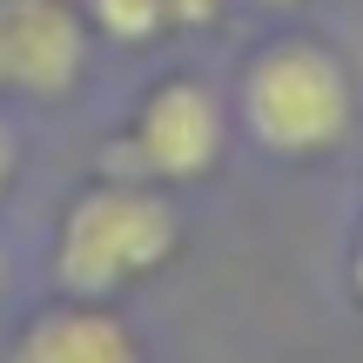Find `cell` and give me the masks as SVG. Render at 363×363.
Here are the masks:
<instances>
[{"label":"cell","mask_w":363,"mask_h":363,"mask_svg":"<svg viewBox=\"0 0 363 363\" xmlns=\"http://www.w3.org/2000/svg\"><path fill=\"white\" fill-rule=\"evenodd\" d=\"M175 249H182V216L169 195L135 175H108L67 202L61 235H54V276L67 296L108 303L115 289L155 276Z\"/></svg>","instance_id":"1"},{"label":"cell","mask_w":363,"mask_h":363,"mask_svg":"<svg viewBox=\"0 0 363 363\" xmlns=\"http://www.w3.org/2000/svg\"><path fill=\"white\" fill-rule=\"evenodd\" d=\"M242 128L283 162H310L350 135V67L316 34H283L242 67Z\"/></svg>","instance_id":"2"},{"label":"cell","mask_w":363,"mask_h":363,"mask_svg":"<svg viewBox=\"0 0 363 363\" xmlns=\"http://www.w3.org/2000/svg\"><path fill=\"white\" fill-rule=\"evenodd\" d=\"M222 142H229V121H222V101L208 94V81L169 74L142 94L128 142H115V169L128 162L155 182H202L222 162Z\"/></svg>","instance_id":"3"},{"label":"cell","mask_w":363,"mask_h":363,"mask_svg":"<svg viewBox=\"0 0 363 363\" xmlns=\"http://www.w3.org/2000/svg\"><path fill=\"white\" fill-rule=\"evenodd\" d=\"M0 61H7V88L61 101L88 67L81 0H0Z\"/></svg>","instance_id":"4"},{"label":"cell","mask_w":363,"mask_h":363,"mask_svg":"<svg viewBox=\"0 0 363 363\" xmlns=\"http://www.w3.org/2000/svg\"><path fill=\"white\" fill-rule=\"evenodd\" d=\"M7 363H148L135 330L121 323L101 303H61V310H40L34 323L13 337Z\"/></svg>","instance_id":"5"},{"label":"cell","mask_w":363,"mask_h":363,"mask_svg":"<svg viewBox=\"0 0 363 363\" xmlns=\"http://www.w3.org/2000/svg\"><path fill=\"white\" fill-rule=\"evenodd\" d=\"M222 0H81L94 34L108 40H155L162 27H189V21H216Z\"/></svg>","instance_id":"6"},{"label":"cell","mask_w":363,"mask_h":363,"mask_svg":"<svg viewBox=\"0 0 363 363\" xmlns=\"http://www.w3.org/2000/svg\"><path fill=\"white\" fill-rule=\"evenodd\" d=\"M13 169H21V142H13L7 115H0V202H7V189H13Z\"/></svg>","instance_id":"7"},{"label":"cell","mask_w":363,"mask_h":363,"mask_svg":"<svg viewBox=\"0 0 363 363\" xmlns=\"http://www.w3.org/2000/svg\"><path fill=\"white\" fill-rule=\"evenodd\" d=\"M350 269H357V296H363V235H357V262H350Z\"/></svg>","instance_id":"8"},{"label":"cell","mask_w":363,"mask_h":363,"mask_svg":"<svg viewBox=\"0 0 363 363\" xmlns=\"http://www.w3.org/2000/svg\"><path fill=\"white\" fill-rule=\"evenodd\" d=\"M0 289H7V262H0Z\"/></svg>","instance_id":"9"},{"label":"cell","mask_w":363,"mask_h":363,"mask_svg":"<svg viewBox=\"0 0 363 363\" xmlns=\"http://www.w3.org/2000/svg\"><path fill=\"white\" fill-rule=\"evenodd\" d=\"M0 88H7V61H0Z\"/></svg>","instance_id":"10"},{"label":"cell","mask_w":363,"mask_h":363,"mask_svg":"<svg viewBox=\"0 0 363 363\" xmlns=\"http://www.w3.org/2000/svg\"><path fill=\"white\" fill-rule=\"evenodd\" d=\"M269 7H283V0H269Z\"/></svg>","instance_id":"11"}]
</instances>
